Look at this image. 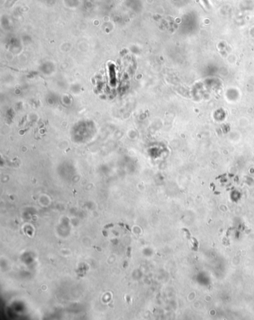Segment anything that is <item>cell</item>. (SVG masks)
I'll return each mask as SVG.
<instances>
[{"label": "cell", "instance_id": "1", "mask_svg": "<svg viewBox=\"0 0 254 320\" xmlns=\"http://www.w3.org/2000/svg\"><path fill=\"white\" fill-rule=\"evenodd\" d=\"M201 2H202L205 5V6H206V7H207V8H209V6H210V4H209V1H208V0H201Z\"/></svg>", "mask_w": 254, "mask_h": 320}, {"label": "cell", "instance_id": "2", "mask_svg": "<svg viewBox=\"0 0 254 320\" xmlns=\"http://www.w3.org/2000/svg\"><path fill=\"white\" fill-rule=\"evenodd\" d=\"M15 1H16V0H9L8 2H10V5H11V4H13V3H14Z\"/></svg>", "mask_w": 254, "mask_h": 320}]
</instances>
